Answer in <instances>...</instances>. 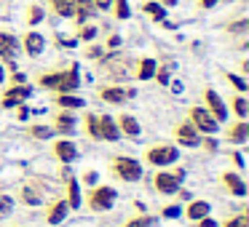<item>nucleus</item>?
<instances>
[{
    "mask_svg": "<svg viewBox=\"0 0 249 227\" xmlns=\"http://www.w3.org/2000/svg\"><path fill=\"white\" fill-rule=\"evenodd\" d=\"M40 88H49L54 94H75L78 86H81V72H78V65H70L67 70H51V72H40L35 78Z\"/></svg>",
    "mask_w": 249,
    "mask_h": 227,
    "instance_id": "1",
    "label": "nucleus"
},
{
    "mask_svg": "<svg viewBox=\"0 0 249 227\" xmlns=\"http://www.w3.org/2000/svg\"><path fill=\"white\" fill-rule=\"evenodd\" d=\"M107 168L113 174V179H118L124 184H134L142 179V163L131 155H110Z\"/></svg>",
    "mask_w": 249,
    "mask_h": 227,
    "instance_id": "2",
    "label": "nucleus"
},
{
    "mask_svg": "<svg viewBox=\"0 0 249 227\" xmlns=\"http://www.w3.org/2000/svg\"><path fill=\"white\" fill-rule=\"evenodd\" d=\"M185 168H158L156 174L150 177V187L153 193L158 195H177V190H182V182H185Z\"/></svg>",
    "mask_w": 249,
    "mask_h": 227,
    "instance_id": "3",
    "label": "nucleus"
},
{
    "mask_svg": "<svg viewBox=\"0 0 249 227\" xmlns=\"http://www.w3.org/2000/svg\"><path fill=\"white\" fill-rule=\"evenodd\" d=\"M179 161V150L177 145H169V142H158V145H150L145 152H142V161L145 166H153V168H166L172 163Z\"/></svg>",
    "mask_w": 249,
    "mask_h": 227,
    "instance_id": "4",
    "label": "nucleus"
},
{
    "mask_svg": "<svg viewBox=\"0 0 249 227\" xmlns=\"http://www.w3.org/2000/svg\"><path fill=\"white\" fill-rule=\"evenodd\" d=\"M115 198H118L115 187H110V184H94V187L83 195V206H86L91 214H102V211H110L115 206Z\"/></svg>",
    "mask_w": 249,
    "mask_h": 227,
    "instance_id": "5",
    "label": "nucleus"
},
{
    "mask_svg": "<svg viewBox=\"0 0 249 227\" xmlns=\"http://www.w3.org/2000/svg\"><path fill=\"white\" fill-rule=\"evenodd\" d=\"M188 120H190V126H193L198 134H209V136H214L217 131H220V123H217L214 118H212L209 113H206L201 104H193V107L188 110Z\"/></svg>",
    "mask_w": 249,
    "mask_h": 227,
    "instance_id": "6",
    "label": "nucleus"
},
{
    "mask_svg": "<svg viewBox=\"0 0 249 227\" xmlns=\"http://www.w3.org/2000/svg\"><path fill=\"white\" fill-rule=\"evenodd\" d=\"M201 107L217 120V123H225L228 120V107H225V99L214 91V88H204L201 91Z\"/></svg>",
    "mask_w": 249,
    "mask_h": 227,
    "instance_id": "7",
    "label": "nucleus"
},
{
    "mask_svg": "<svg viewBox=\"0 0 249 227\" xmlns=\"http://www.w3.org/2000/svg\"><path fill=\"white\" fill-rule=\"evenodd\" d=\"M19 38L14 32L0 30V65H8V70H17V56H19Z\"/></svg>",
    "mask_w": 249,
    "mask_h": 227,
    "instance_id": "8",
    "label": "nucleus"
},
{
    "mask_svg": "<svg viewBox=\"0 0 249 227\" xmlns=\"http://www.w3.org/2000/svg\"><path fill=\"white\" fill-rule=\"evenodd\" d=\"M134 97H137L134 88H126V86H121V83H107V86L97 88V99H102L105 104H124Z\"/></svg>",
    "mask_w": 249,
    "mask_h": 227,
    "instance_id": "9",
    "label": "nucleus"
},
{
    "mask_svg": "<svg viewBox=\"0 0 249 227\" xmlns=\"http://www.w3.org/2000/svg\"><path fill=\"white\" fill-rule=\"evenodd\" d=\"M30 97H33V86H27V83H11L6 91L0 94V107L14 110L19 104H24Z\"/></svg>",
    "mask_w": 249,
    "mask_h": 227,
    "instance_id": "10",
    "label": "nucleus"
},
{
    "mask_svg": "<svg viewBox=\"0 0 249 227\" xmlns=\"http://www.w3.org/2000/svg\"><path fill=\"white\" fill-rule=\"evenodd\" d=\"M51 158H54L56 163L70 166L72 161H78V145L70 139V136H62V139L51 142Z\"/></svg>",
    "mask_w": 249,
    "mask_h": 227,
    "instance_id": "11",
    "label": "nucleus"
},
{
    "mask_svg": "<svg viewBox=\"0 0 249 227\" xmlns=\"http://www.w3.org/2000/svg\"><path fill=\"white\" fill-rule=\"evenodd\" d=\"M51 131L54 134H62V136H70L72 131L78 129V118L72 110H56V113H51Z\"/></svg>",
    "mask_w": 249,
    "mask_h": 227,
    "instance_id": "12",
    "label": "nucleus"
},
{
    "mask_svg": "<svg viewBox=\"0 0 249 227\" xmlns=\"http://www.w3.org/2000/svg\"><path fill=\"white\" fill-rule=\"evenodd\" d=\"M172 136H174V142L182 145V147H198V139H201V134L190 126L188 118L177 120V123L172 126Z\"/></svg>",
    "mask_w": 249,
    "mask_h": 227,
    "instance_id": "13",
    "label": "nucleus"
},
{
    "mask_svg": "<svg viewBox=\"0 0 249 227\" xmlns=\"http://www.w3.org/2000/svg\"><path fill=\"white\" fill-rule=\"evenodd\" d=\"M220 187L233 198H244L247 195V182H244L241 171H222L220 174Z\"/></svg>",
    "mask_w": 249,
    "mask_h": 227,
    "instance_id": "14",
    "label": "nucleus"
},
{
    "mask_svg": "<svg viewBox=\"0 0 249 227\" xmlns=\"http://www.w3.org/2000/svg\"><path fill=\"white\" fill-rule=\"evenodd\" d=\"M19 49H22L27 56H33V59H35V56L43 54V49H46V38L38 32V30H27V32H24L22 38H19Z\"/></svg>",
    "mask_w": 249,
    "mask_h": 227,
    "instance_id": "15",
    "label": "nucleus"
},
{
    "mask_svg": "<svg viewBox=\"0 0 249 227\" xmlns=\"http://www.w3.org/2000/svg\"><path fill=\"white\" fill-rule=\"evenodd\" d=\"M115 129H118V134L126 136V139H137V136L142 134L140 120H137L131 113H118L115 115Z\"/></svg>",
    "mask_w": 249,
    "mask_h": 227,
    "instance_id": "16",
    "label": "nucleus"
},
{
    "mask_svg": "<svg viewBox=\"0 0 249 227\" xmlns=\"http://www.w3.org/2000/svg\"><path fill=\"white\" fill-rule=\"evenodd\" d=\"M67 211H70L67 200L65 198H54V200H49V206H46L43 219L49 222V225H62V222L67 219Z\"/></svg>",
    "mask_w": 249,
    "mask_h": 227,
    "instance_id": "17",
    "label": "nucleus"
},
{
    "mask_svg": "<svg viewBox=\"0 0 249 227\" xmlns=\"http://www.w3.org/2000/svg\"><path fill=\"white\" fill-rule=\"evenodd\" d=\"M65 200L70 209H81L83 206V193H81V184H78V177H72L70 171H65Z\"/></svg>",
    "mask_w": 249,
    "mask_h": 227,
    "instance_id": "18",
    "label": "nucleus"
},
{
    "mask_svg": "<svg viewBox=\"0 0 249 227\" xmlns=\"http://www.w3.org/2000/svg\"><path fill=\"white\" fill-rule=\"evenodd\" d=\"M97 123H99V142H118L121 134L115 129V118L107 113H99L97 115Z\"/></svg>",
    "mask_w": 249,
    "mask_h": 227,
    "instance_id": "19",
    "label": "nucleus"
},
{
    "mask_svg": "<svg viewBox=\"0 0 249 227\" xmlns=\"http://www.w3.org/2000/svg\"><path fill=\"white\" fill-rule=\"evenodd\" d=\"M225 142H231V145H244V142H249V123L247 120H236V123L228 126Z\"/></svg>",
    "mask_w": 249,
    "mask_h": 227,
    "instance_id": "20",
    "label": "nucleus"
},
{
    "mask_svg": "<svg viewBox=\"0 0 249 227\" xmlns=\"http://www.w3.org/2000/svg\"><path fill=\"white\" fill-rule=\"evenodd\" d=\"M51 99H54L56 110H81V107H86V99L78 97V94H54Z\"/></svg>",
    "mask_w": 249,
    "mask_h": 227,
    "instance_id": "21",
    "label": "nucleus"
},
{
    "mask_svg": "<svg viewBox=\"0 0 249 227\" xmlns=\"http://www.w3.org/2000/svg\"><path fill=\"white\" fill-rule=\"evenodd\" d=\"M156 59H150V56H142V59L134 62V78L137 81H153V75H156Z\"/></svg>",
    "mask_w": 249,
    "mask_h": 227,
    "instance_id": "22",
    "label": "nucleus"
},
{
    "mask_svg": "<svg viewBox=\"0 0 249 227\" xmlns=\"http://www.w3.org/2000/svg\"><path fill=\"white\" fill-rule=\"evenodd\" d=\"M225 107L236 115V120H247V115H249V99L244 97V94H233V97L228 99Z\"/></svg>",
    "mask_w": 249,
    "mask_h": 227,
    "instance_id": "23",
    "label": "nucleus"
},
{
    "mask_svg": "<svg viewBox=\"0 0 249 227\" xmlns=\"http://www.w3.org/2000/svg\"><path fill=\"white\" fill-rule=\"evenodd\" d=\"M209 211H212V206L206 200H188V206H185V219L188 222L204 219V216H209Z\"/></svg>",
    "mask_w": 249,
    "mask_h": 227,
    "instance_id": "24",
    "label": "nucleus"
},
{
    "mask_svg": "<svg viewBox=\"0 0 249 227\" xmlns=\"http://www.w3.org/2000/svg\"><path fill=\"white\" fill-rule=\"evenodd\" d=\"M49 3V11L59 19H72L75 16V3L72 0H46Z\"/></svg>",
    "mask_w": 249,
    "mask_h": 227,
    "instance_id": "25",
    "label": "nucleus"
},
{
    "mask_svg": "<svg viewBox=\"0 0 249 227\" xmlns=\"http://www.w3.org/2000/svg\"><path fill=\"white\" fill-rule=\"evenodd\" d=\"M75 3V16H72V22H75V27L78 24H86L89 19L97 14V8H94V3L91 0H72Z\"/></svg>",
    "mask_w": 249,
    "mask_h": 227,
    "instance_id": "26",
    "label": "nucleus"
},
{
    "mask_svg": "<svg viewBox=\"0 0 249 227\" xmlns=\"http://www.w3.org/2000/svg\"><path fill=\"white\" fill-rule=\"evenodd\" d=\"M81 129H83V134H86L91 142H99V123H97V113H83V118H81Z\"/></svg>",
    "mask_w": 249,
    "mask_h": 227,
    "instance_id": "27",
    "label": "nucleus"
},
{
    "mask_svg": "<svg viewBox=\"0 0 249 227\" xmlns=\"http://www.w3.org/2000/svg\"><path fill=\"white\" fill-rule=\"evenodd\" d=\"M142 14H147L153 22H166V8L158 6L156 0H147V3H142Z\"/></svg>",
    "mask_w": 249,
    "mask_h": 227,
    "instance_id": "28",
    "label": "nucleus"
},
{
    "mask_svg": "<svg viewBox=\"0 0 249 227\" xmlns=\"http://www.w3.org/2000/svg\"><path fill=\"white\" fill-rule=\"evenodd\" d=\"M43 19H46L43 6H38V3H30V6H27V14H24V22H27V27H35V24H40Z\"/></svg>",
    "mask_w": 249,
    "mask_h": 227,
    "instance_id": "29",
    "label": "nucleus"
},
{
    "mask_svg": "<svg viewBox=\"0 0 249 227\" xmlns=\"http://www.w3.org/2000/svg\"><path fill=\"white\" fill-rule=\"evenodd\" d=\"M110 11H113L115 19H121V22H126V19L131 16V8L126 0H110Z\"/></svg>",
    "mask_w": 249,
    "mask_h": 227,
    "instance_id": "30",
    "label": "nucleus"
},
{
    "mask_svg": "<svg viewBox=\"0 0 249 227\" xmlns=\"http://www.w3.org/2000/svg\"><path fill=\"white\" fill-rule=\"evenodd\" d=\"M97 32H99V30L94 27V24H78V27H75V38L83 40V43H91V40L97 38Z\"/></svg>",
    "mask_w": 249,
    "mask_h": 227,
    "instance_id": "31",
    "label": "nucleus"
},
{
    "mask_svg": "<svg viewBox=\"0 0 249 227\" xmlns=\"http://www.w3.org/2000/svg\"><path fill=\"white\" fill-rule=\"evenodd\" d=\"M217 227H249V214H247V211L233 214V216H228V219H222Z\"/></svg>",
    "mask_w": 249,
    "mask_h": 227,
    "instance_id": "32",
    "label": "nucleus"
},
{
    "mask_svg": "<svg viewBox=\"0 0 249 227\" xmlns=\"http://www.w3.org/2000/svg\"><path fill=\"white\" fill-rule=\"evenodd\" d=\"M156 225H158L156 216H150V214H140V216H131V219L126 222L124 227H156Z\"/></svg>",
    "mask_w": 249,
    "mask_h": 227,
    "instance_id": "33",
    "label": "nucleus"
},
{
    "mask_svg": "<svg viewBox=\"0 0 249 227\" xmlns=\"http://www.w3.org/2000/svg\"><path fill=\"white\" fill-rule=\"evenodd\" d=\"M19 200H22V203H27V206H38L40 203V193H38V190H33V187H22Z\"/></svg>",
    "mask_w": 249,
    "mask_h": 227,
    "instance_id": "34",
    "label": "nucleus"
},
{
    "mask_svg": "<svg viewBox=\"0 0 249 227\" xmlns=\"http://www.w3.org/2000/svg\"><path fill=\"white\" fill-rule=\"evenodd\" d=\"M222 78H225V81L231 83L233 88H236V94H247V88H249V86H247V81H244L241 75H233V72H225Z\"/></svg>",
    "mask_w": 249,
    "mask_h": 227,
    "instance_id": "35",
    "label": "nucleus"
},
{
    "mask_svg": "<svg viewBox=\"0 0 249 227\" xmlns=\"http://www.w3.org/2000/svg\"><path fill=\"white\" fill-rule=\"evenodd\" d=\"M27 134L33 136V139H51L54 131H51V126H30Z\"/></svg>",
    "mask_w": 249,
    "mask_h": 227,
    "instance_id": "36",
    "label": "nucleus"
},
{
    "mask_svg": "<svg viewBox=\"0 0 249 227\" xmlns=\"http://www.w3.org/2000/svg\"><path fill=\"white\" fill-rule=\"evenodd\" d=\"M225 30H228V35H247V32H249V19H238V22H231Z\"/></svg>",
    "mask_w": 249,
    "mask_h": 227,
    "instance_id": "37",
    "label": "nucleus"
},
{
    "mask_svg": "<svg viewBox=\"0 0 249 227\" xmlns=\"http://www.w3.org/2000/svg\"><path fill=\"white\" fill-rule=\"evenodd\" d=\"M11 209H14V198L6 193H0V216H6Z\"/></svg>",
    "mask_w": 249,
    "mask_h": 227,
    "instance_id": "38",
    "label": "nucleus"
},
{
    "mask_svg": "<svg viewBox=\"0 0 249 227\" xmlns=\"http://www.w3.org/2000/svg\"><path fill=\"white\" fill-rule=\"evenodd\" d=\"M83 54H86L89 59H102L105 49H102V46H86V51H83Z\"/></svg>",
    "mask_w": 249,
    "mask_h": 227,
    "instance_id": "39",
    "label": "nucleus"
},
{
    "mask_svg": "<svg viewBox=\"0 0 249 227\" xmlns=\"http://www.w3.org/2000/svg\"><path fill=\"white\" fill-rule=\"evenodd\" d=\"M220 222L217 219H212V216H204V219H196V222H190V227H217Z\"/></svg>",
    "mask_w": 249,
    "mask_h": 227,
    "instance_id": "40",
    "label": "nucleus"
},
{
    "mask_svg": "<svg viewBox=\"0 0 249 227\" xmlns=\"http://www.w3.org/2000/svg\"><path fill=\"white\" fill-rule=\"evenodd\" d=\"M30 113H33V110H30L27 104H19V107H14V115H17V120H27Z\"/></svg>",
    "mask_w": 249,
    "mask_h": 227,
    "instance_id": "41",
    "label": "nucleus"
},
{
    "mask_svg": "<svg viewBox=\"0 0 249 227\" xmlns=\"http://www.w3.org/2000/svg\"><path fill=\"white\" fill-rule=\"evenodd\" d=\"M231 155V161H233V166L238 168V171H244V152H238V150H233V152H228Z\"/></svg>",
    "mask_w": 249,
    "mask_h": 227,
    "instance_id": "42",
    "label": "nucleus"
},
{
    "mask_svg": "<svg viewBox=\"0 0 249 227\" xmlns=\"http://www.w3.org/2000/svg\"><path fill=\"white\" fill-rule=\"evenodd\" d=\"M153 78H156L158 83H169V72L163 70V67H156V75H153Z\"/></svg>",
    "mask_w": 249,
    "mask_h": 227,
    "instance_id": "43",
    "label": "nucleus"
},
{
    "mask_svg": "<svg viewBox=\"0 0 249 227\" xmlns=\"http://www.w3.org/2000/svg\"><path fill=\"white\" fill-rule=\"evenodd\" d=\"M97 177H99V174L97 171H86V174H83V182H86V184H91V187H94V184H97Z\"/></svg>",
    "mask_w": 249,
    "mask_h": 227,
    "instance_id": "44",
    "label": "nucleus"
},
{
    "mask_svg": "<svg viewBox=\"0 0 249 227\" xmlns=\"http://www.w3.org/2000/svg\"><path fill=\"white\" fill-rule=\"evenodd\" d=\"M217 3H220V0H198V8L201 11H209V8H214Z\"/></svg>",
    "mask_w": 249,
    "mask_h": 227,
    "instance_id": "45",
    "label": "nucleus"
},
{
    "mask_svg": "<svg viewBox=\"0 0 249 227\" xmlns=\"http://www.w3.org/2000/svg\"><path fill=\"white\" fill-rule=\"evenodd\" d=\"M97 11H110V0H91Z\"/></svg>",
    "mask_w": 249,
    "mask_h": 227,
    "instance_id": "46",
    "label": "nucleus"
},
{
    "mask_svg": "<svg viewBox=\"0 0 249 227\" xmlns=\"http://www.w3.org/2000/svg\"><path fill=\"white\" fill-rule=\"evenodd\" d=\"M161 216H179V206H169V209H163Z\"/></svg>",
    "mask_w": 249,
    "mask_h": 227,
    "instance_id": "47",
    "label": "nucleus"
},
{
    "mask_svg": "<svg viewBox=\"0 0 249 227\" xmlns=\"http://www.w3.org/2000/svg\"><path fill=\"white\" fill-rule=\"evenodd\" d=\"M158 6H163V8H174L177 6V0H156Z\"/></svg>",
    "mask_w": 249,
    "mask_h": 227,
    "instance_id": "48",
    "label": "nucleus"
},
{
    "mask_svg": "<svg viewBox=\"0 0 249 227\" xmlns=\"http://www.w3.org/2000/svg\"><path fill=\"white\" fill-rule=\"evenodd\" d=\"M107 46H110V49H115V46H121V38H118V35H110V38H107Z\"/></svg>",
    "mask_w": 249,
    "mask_h": 227,
    "instance_id": "49",
    "label": "nucleus"
},
{
    "mask_svg": "<svg viewBox=\"0 0 249 227\" xmlns=\"http://www.w3.org/2000/svg\"><path fill=\"white\" fill-rule=\"evenodd\" d=\"M11 83H24V75H22V72H14V75H11Z\"/></svg>",
    "mask_w": 249,
    "mask_h": 227,
    "instance_id": "50",
    "label": "nucleus"
},
{
    "mask_svg": "<svg viewBox=\"0 0 249 227\" xmlns=\"http://www.w3.org/2000/svg\"><path fill=\"white\" fill-rule=\"evenodd\" d=\"M3 81H6V67L0 65V83H3Z\"/></svg>",
    "mask_w": 249,
    "mask_h": 227,
    "instance_id": "51",
    "label": "nucleus"
}]
</instances>
